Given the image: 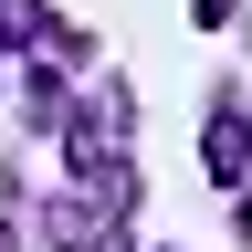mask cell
Here are the masks:
<instances>
[{
  "label": "cell",
  "mask_w": 252,
  "mask_h": 252,
  "mask_svg": "<svg viewBox=\"0 0 252 252\" xmlns=\"http://www.w3.org/2000/svg\"><path fill=\"white\" fill-rule=\"evenodd\" d=\"M242 158H252V137H242V116H220V126H210V179H242Z\"/></svg>",
  "instance_id": "6da1fadb"
},
{
  "label": "cell",
  "mask_w": 252,
  "mask_h": 252,
  "mask_svg": "<svg viewBox=\"0 0 252 252\" xmlns=\"http://www.w3.org/2000/svg\"><path fill=\"white\" fill-rule=\"evenodd\" d=\"M32 32H42V0H0V53H21Z\"/></svg>",
  "instance_id": "7a4b0ae2"
}]
</instances>
